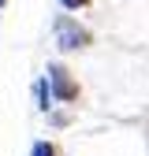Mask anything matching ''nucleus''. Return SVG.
<instances>
[{
    "instance_id": "1",
    "label": "nucleus",
    "mask_w": 149,
    "mask_h": 156,
    "mask_svg": "<svg viewBox=\"0 0 149 156\" xmlns=\"http://www.w3.org/2000/svg\"><path fill=\"white\" fill-rule=\"evenodd\" d=\"M89 41H93L89 30H86V26H78L71 15H60V19H56V45H60V48L74 52V48H86Z\"/></svg>"
},
{
    "instance_id": "2",
    "label": "nucleus",
    "mask_w": 149,
    "mask_h": 156,
    "mask_svg": "<svg viewBox=\"0 0 149 156\" xmlns=\"http://www.w3.org/2000/svg\"><path fill=\"white\" fill-rule=\"evenodd\" d=\"M45 78H49V89H52V97L56 101H78V82L71 78V71L64 67V63H49V71H45Z\"/></svg>"
},
{
    "instance_id": "3",
    "label": "nucleus",
    "mask_w": 149,
    "mask_h": 156,
    "mask_svg": "<svg viewBox=\"0 0 149 156\" xmlns=\"http://www.w3.org/2000/svg\"><path fill=\"white\" fill-rule=\"evenodd\" d=\"M34 97H37V108H41V112H49V108H52V101H56V97H52V89H49V78H37Z\"/></svg>"
},
{
    "instance_id": "4",
    "label": "nucleus",
    "mask_w": 149,
    "mask_h": 156,
    "mask_svg": "<svg viewBox=\"0 0 149 156\" xmlns=\"http://www.w3.org/2000/svg\"><path fill=\"white\" fill-rule=\"evenodd\" d=\"M30 156H56V149L49 145V141H34V152Z\"/></svg>"
},
{
    "instance_id": "5",
    "label": "nucleus",
    "mask_w": 149,
    "mask_h": 156,
    "mask_svg": "<svg viewBox=\"0 0 149 156\" xmlns=\"http://www.w3.org/2000/svg\"><path fill=\"white\" fill-rule=\"evenodd\" d=\"M86 4H89V0H60L64 11H78V8H86Z\"/></svg>"
},
{
    "instance_id": "6",
    "label": "nucleus",
    "mask_w": 149,
    "mask_h": 156,
    "mask_svg": "<svg viewBox=\"0 0 149 156\" xmlns=\"http://www.w3.org/2000/svg\"><path fill=\"white\" fill-rule=\"evenodd\" d=\"M4 4H8V0H0V8H4Z\"/></svg>"
}]
</instances>
